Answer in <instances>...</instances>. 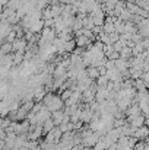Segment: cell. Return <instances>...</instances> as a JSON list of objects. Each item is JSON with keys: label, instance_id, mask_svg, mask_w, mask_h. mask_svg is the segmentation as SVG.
I'll return each mask as SVG.
<instances>
[{"label": "cell", "instance_id": "obj_1", "mask_svg": "<svg viewBox=\"0 0 149 150\" xmlns=\"http://www.w3.org/2000/svg\"><path fill=\"white\" fill-rule=\"evenodd\" d=\"M41 103H43V106H44L47 111H50V112L60 111V109H63V106H64L63 99H61L58 95H54L53 92H47V93L44 95L43 100H41Z\"/></svg>", "mask_w": 149, "mask_h": 150}, {"label": "cell", "instance_id": "obj_2", "mask_svg": "<svg viewBox=\"0 0 149 150\" xmlns=\"http://www.w3.org/2000/svg\"><path fill=\"white\" fill-rule=\"evenodd\" d=\"M127 122L133 128H140V127L146 125V117H143L142 114H138V115H133V117H127Z\"/></svg>", "mask_w": 149, "mask_h": 150}, {"label": "cell", "instance_id": "obj_3", "mask_svg": "<svg viewBox=\"0 0 149 150\" xmlns=\"http://www.w3.org/2000/svg\"><path fill=\"white\" fill-rule=\"evenodd\" d=\"M26 51V41L24 38H16L12 42V52H25Z\"/></svg>", "mask_w": 149, "mask_h": 150}, {"label": "cell", "instance_id": "obj_4", "mask_svg": "<svg viewBox=\"0 0 149 150\" xmlns=\"http://www.w3.org/2000/svg\"><path fill=\"white\" fill-rule=\"evenodd\" d=\"M92 117H94V111L86 105V106L82 108V111H81V118H79V121H81V122H91Z\"/></svg>", "mask_w": 149, "mask_h": 150}, {"label": "cell", "instance_id": "obj_5", "mask_svg": "<svg viewBox=\"0 0 149 150\" xmlns=\"http://www.w3.org/2000/svg\"><path fill=\"white\" fill-rule=\"evenodd\" d=\"M12 28H13V25H10L7 21L1 19V21H0V38L4 40V38L7 37V34L12 32Z\"/></svg>", "mask_w": 149, "mask_h": 150}, {"label": "cell", "instance_id": "obj_6", "mask_svg": "<svg viewBox=\"0 0 149 150\" xmlns=\"http://www.w3.org/2000/svg\"><path fill=\"white\" fill-rule=\"evenodd\" d=\"M94 41H91L89 38H86V37H83V35H76L75 37V44H76V47H79V48H85V47H88V45H91Z\"/></svg>", "mask_w": 149, "mask_h": 150}, {"label": "cell", "instance_id": "obj_7", "mask_svg": "<svg viewBox=\"0 0 149 150\" xmlns=\"http://www.w3.org/2000/svg\"><path fill=\"white\" fill-rule=\"evenodd\" d=\"M63 117H64V111H63V109L51 112V120H53V122H54V127H58V125L61 124Z\"/></svg>", "mask_w": 149, "mask_h": 150}, {"label": "cell", "instance_id": "obj_8", "mask_svg": "<svg viewBox=\"0 0 149 150\" xmlns=\"http://www.w3.org/2000/svg\"><path fill=\"white\" fill-rule=\"evenodd\" d=\"M85 71H86V76L94 82V80H97L99 76H101V73H99V69H97V67H86L85 69Z\"/></svg>", "mask_w": 149, "mask_h": 150}, {"label": "cell", "instance_id": "obj_9", "mask_svg": "<svg viewBox=\"0 0 149 150\" xmlns=\"http://www.w3.org/2000/svg\"><path fill=\"white\" fill-rule=\"evenodd\" d=\"M124 114L127 115V117H133V115H138V114H140V109H139V106H138V103H132L126 111H124Z\"/></svg>", "mask_w": 149, "mask_h": 150}, {"label": "cell", "instance_id": "obj_10", "mask_svg": "<svg viewBox=\"0 0 149 150\" xmlns=\"http://www.w3.org/2000/svg\"><path fill=\"white\" fill-rule=\"evenodd\" d=\"M41 128H43V136H46L47 133H50V131H51V130L54 128V122H53V120H51V118L46 120V121L43 122Z\"/></svg>", "mask_w": 149, "mask_h": 150}, {"label": "cell", "instance_id": "obj_11", "mask_svg": "<svg viewBox=\"0 0 149 150\" xmlns=\"http://www.w3.org/2000/svg\"><path fill=\"white\" fill-rule=\"evenodd\" d=\"M94 21H92V18L89 16V15H86L85 18H83V29H88V31H92L94 29Z\"/></svg>", "mask_w": 149, "mask_h": 150}, {"label": "cell", "instance_id": "obj_12", "mask_svg": "<svg viewBox=\"0 0 149 150\" xmlns=\"http://www.w3.org/2000/svg\"><path fill=\"white\" fill-rule=\"evenodd\" d=\"M76 48V44H75V40H70V41H66L64 45H63V52H72V51Z\"/></svg>", "mask_w": 149, "mask_h": 150}, {"label": "cell", "instance_id": "obj_13", "mask_svg": "<svg viewBox=\"0 0 149 150\" xmlns=\"http://www.w3.org/2000/svg\"><path fill=\"white\" fill-rule=\"evenodd\" d=\"M0 52H1L3 55L10 54V52H12V44H9V42H3V44L0 45Z\"/></svg>", "mask_w": 149, "mask_h": 150}, {"label": "cell", "instance_id": "obj_14", "mask_svg": "<svg viewBox=\"0 0 149 150\" xmlns=\"http://www.w3.org/2000/svg\"><path fill=\"white\" fill-rule=\"evenodd\" d=\"M24 63V54L22 52H15L13 54V64L15 66H21Z\"/></svg>", "mask_w": 149, "mask_h": 150}]
</instances>
